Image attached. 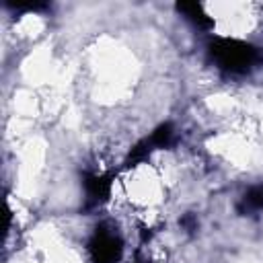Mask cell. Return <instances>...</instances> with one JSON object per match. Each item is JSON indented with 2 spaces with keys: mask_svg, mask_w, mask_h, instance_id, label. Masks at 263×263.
Instances as JSON below:
<instances>
[{
  "mask_svg": "<svg viewBox=\"0 0 263 263\" xmlns=\"http://www.w3.org/2000/svg\"><path fill=\"white\" fill-rule=\"evenodd\" d=\"M210 60L228 74H249L263 62V51L247 41L232 37H214L208 43Z\"/></svg>",
  "mask_w": 263,
  "mask_h": 263,
  "instance_id": "obj_1",
  "label": "cell"
},
{
  "mask_svg": "<svg viewBox=\"0 0 263 263\" xmlns=\"http://www.w3.org/2000/svg\"><path fill=\"white\" fill-rule=\"evenodd\" d=\"M123 253V240L115 232V228H109L107 224H101L95 228L90 240H88V255L92 263H117Z\"/></svg>",
  "mask_w": 263,
  "mask_h": 263,
  "instance_id": "obj_2",
  "label": "cell"
},
{
  "mask_svg": "<svg viewBox=\"0 0 263 263\" xmlns=\"http://www.w3.org/2000/svg\"><path fill=\"white\" fill-rule=\"evenodd\" d=\"M111 179H113V175H97V173L84 175V189H86L84 210L97 208L103 201H107V197L111 193Z\"/></svg>",
  "mask_w": 263,
  "mask_h": 263,
  "instance_id": "obj_3",
  "label": "cell"
},
{
  "mask_svg": "<svg viewBox=\"0 0 263 263\" xmlns=\"http://www.w3.org/2000/svg\"><path fill=\"white\" fill-rule=\"evenodd\" d=\"M177 10L193 25V27H197V29H212L214 27V21H212V16H208L205 12H203V8H201V4H197V2H179L177 4Z\"/></svg>",
  "mask_w": 263,
  "mask_h": 263,
  "instance_id": "obj_4",
  "label": "cell"
},
{
  "mask_svg": "<svg viewBox=\"0 0 263 263\" xmlns=\"http://www.w3.org/2000/svg\"><path fill=\"white\" fill-rule=\"evenodd\" d=\"M236 212L240 216L263 212V183H257V185H253L251 189L245 191V195L236 203Z\"/></svg>",
  "mask_w": 263,
  "mask_h": 263,
  "instance_id": "obj_5",
  "label": "cell"
},
{
  "mask_svg": "<svg viewBox=\"0 0 263 263\" xmlns=\"http://www.w3.org/2000/svg\"><path fill=\"white\" fill-rule=\"evenodd\" d=\"M154 150V146H152V142L148 140V138H144V140H140L132 150H129V154H127V158H125V168H129V166H136V164H140V162H144L148 156H150V152Z\"/></svg>",
  "mask_w": 263,
  "mask_h": 263,
  "instance_id": "obj_6",
  "label": "cell"
},
{
  "mask_svg": "<svg viewBox=\"0 0 263 263\" xmlns=\"http://www.w3.org/2000/svg\"><path fill=\"white\" fill-rule=\"evenodd\" d=\"M173 136H175L173 125H171V123H160V125L150 134V138H148V140L152 142V146H154V148H166V146H171Z\"/></svg>",
  "mask_w": 263,
  "mask_h": 263,
  "instance_id": "obj_7",
  "label": "cell"
},
{
  "mask_svg": "<svg viewBox=\"0 0 263 263\" xmlns=\"http://www.w3.org/2000/svg\"><path fill=\"white\" fill-rule=\"evenodd\" d=\"M181 226H183V228H187V232L197 230V220H195V216H193V214L183 216V218H181Z\"/></svg>",
  "mask_w": 263,
  "mask_h": 263,
  "instance_id": "obj_8",
  "label": "cell"
}]
</instances>
